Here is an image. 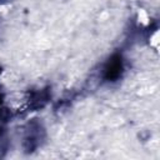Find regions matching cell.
<instances>
[{"label": "cell", "mask_w": 160, "mask_h": 160, "mask_svg": "<svg viewBox=\"0 0 160 160\" xmlns=\"http://www.w3.org/2000/svg\"><path fill=\"white\" fill-rule=\"evenodd\" d=\"M2 1H9V0H0V2H2Z\"/></svg>", "instance_id": "2"}, {"label": "cell", "mask_w": 160, "mask_h": 160, "mask_svg": "<svg viewBox=\"0 0 160 160\" xmlns=\"http://www.w3.org/2000/svg\"><path fill=\"white\" fill-rule=\"evenodd\" d=\"M121 71H122V60L119 55H116L111 58V60H109V62L104 68V78L109 81L116 80L120 76Z\"/></svg>", "instance_id": "1"}]
</instances>
